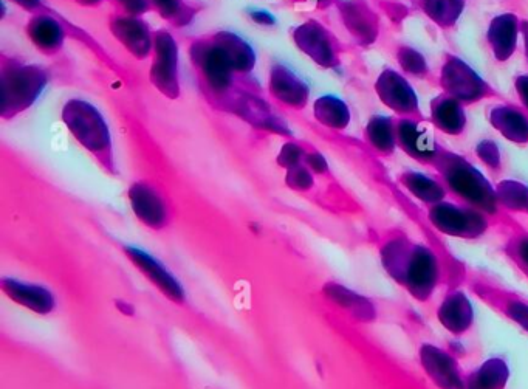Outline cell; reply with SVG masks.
Returning a JSON list of instances; mask_svg holds the SVG:
<instances>
[{
  "instance_id": "8fae6325",
  "label": "cell",
  "mask_w": 528,
  "mask_h": 389,
  "mask_svg": "<svg viewBox=\"0 0 528 389\" xmlns=\"http://www.w3.org/2000/svg\"><path fill=\"white\" fill-rule=\"evenodd\" d=\"M437 320L454 337L467 335L474 326L473 304L467 293L459 287H453L446 293L437 307Z\"/></svg>"
},
{
  "instance_id": "2e32d148",
  "label": "cell",
  "mask_w": 528,
  "mask_h": 389,
  "mask_svg": "<svg viewBox=\"0 0 528 389\" xmlns=\"http://www.w3.org/2000/svg\"><path fill=\"white\" fill-rule=\"evenodd\" d=\"M271 97L284 106L301 109L306 106L309 89L288 67L278 64L270 73Z\"/></svg>"
},
{
  "instance_id": "f546056e",
  "label": "cell",
  "mask_w": 528,
  "mask_h": 389,
  "mask_svg": "<svg viewBox=\"0 0 528 389\" xmlns=\"http://www.w3.org/2000/svg\"><path fill=\"white\" fill-rule=\"evenodd\" d=\"M75 2L81 5V7L95 8L100 7L104 0H75Z\"/></svg>"
},
{
  "instance_id": "f1b7e54d",
  "label": "cell",
  "mask_w": 528,
  "mask_h": 389,
  "mask_svg": "<svg viewBox=\"0 0 528 389\" xmlns=\"http://www.w3.org/2000/svg\"><path fill=\"white\" fill-rule=\"evenodd\" d=\"M306 162L315 173H324L326 171V162L319 155H307Z\"/></svg>"
},
{
  "instance_id": "9a60e30c",
  "label": "cell",
  "mask_w": 528,
  "mask_h": 389,
  "mask_svg": "<svg viewBox=\"0 0 528 389\" xmlns=\"http://www.w3.org/2000/svg\"><path fill=\"white\" fill-rule=\"evenodd\" d=\"M25 30L36 49L44 55H56L66 41V30L62 22L45 11L36 14L35 18L28 22Z\"/></svg>"
},
{
  "instance_id": "ffe728a7",
  "label": "cell",
  "mask_w": 528,
  "mask_h": 389,
  "mask_svg": "<svg viewBox=\"0 0 528 389\" xmlns=\"http://www.w3.org/2000/svg\"><path fill=\"white\" fill-rule=\"evenodd\" d=\"M149 4L152 10L177 27L189 24L194 18V11L186 5L185 0H149Z\"/></svg>"
},
{
  "instance_id": "5b68a950",
  "label": "cell",
  "mask_w": 528,
  "mask_h": 389,
  "mask_svg": "<svg viewBox=\"0 0 528 389\" xmlns=\"http://www.w3.org/2000/svg\"><path fill=\"white\" fill-rule=\"evenodd\" d=\"M191 56L197 72L202 76L203 83L208 89L217 97L227 95L228 90L233 87L236 72L231 66L230 59L214 38L211 41H200L192 45Z\"/></svg>"
},
{
  "instance_id": "cb8c5ba5",
  "label": "cell",
  "mask_w": 528,
  "mask_h": 389,
  "mask_svg": "<svg viewBox=\"0 0 528 389\" xmlns=\"http://www.w3.org/2000/svg\"><path fill=\"white\" fill-rule=\"evenodd\" d=\"M285 182L292 190L307 191L313 186V176L309 169L299 165L296 168L288 169Z\"/></svg>"
},
{
  "instance_id": "d4e9b609",
  "label": "cell",
  "mask_w": 528,
  "mask_h": 389,
  "mask_svg": "<svg viewBox=\"0 0 528 389\" xmlns=\"http://www.w3.org/2000/svg\"><path fill=\"white\" fill-rule=\"evenodd\" d=\"M304 151H302L301 146L293 145V143H287V145L282 146L281 152L278 155V163L282 168L292 169L296 166L301 165L302 160H304Z\"/></svg>"
},
{
  "instance_id": "9c48e42d",
  "label": "cell",
  "mask_w": 528,
  "mask_h": 389,
  "mask_svg": "<svg viewBox=\"0 0 528 389\" xmlns=\"http://www.w3.org/2000/svg\"><path fill=\"white\" fill-rule=\"evenodd\" d=\"M445 177L451 190L471 207L482 213H494L498 196L493 193L484 177L476 173L473 168L454 166L446 169Z\"/></svg>"
},
{
  "instance_id": "3957f363",
  "label": "cell",
  "mask_w": 528,
  "mask_h": 389,
  "mask_svg": "<svg viewBox=\"0 0 528 389\" xmlns=\"http://www.w3.org/2000/svg\"><path fill=\"white\" fill-rule=\"evenodd\" d=\"M62 121L66 123L76 142L92 152L103 163L104 168L114 171L109 126L93 104L83 100H70L62 109Z\"/></svg>"
},
{
  "instance_id": "484cf974",
  "label": "cell",
  "mask_w": 528,
  "mask_h": 389,
  "mask_svg": "<svg viewBox=\"0 0 528 389\" xmlns=\"http://www.w3.org/2000/svg\"><path fill=\"white\" fill-rule=\"evenodd\" d=\"M114 2L123 14H129V16H141L152 10L149 0H114Z\"/></svg>"
},
{
  "instance_id": "4316f807",
  "label": "cell",
  "mask_w": 528,
  "mask_h": 389,
  "mask_svg": "<svg viewBox=\"0 0 528 389\" xmlns=\"http://www.w3.org/2000/svg\"><path fill=\"white\" fill-rule=\"evenodd\" d=\"M250 18L253 19L256 24L259 25H275L276 19L273 14L268 13L264 10L251 11Z\"/></svg>"
},
{
  "instance_id": "5bb4252c",
  "label": "cell",
  "mask_w": 528,
  "mask_h": 389,
  "mask_svg": "<svg viewBox=\"0 0 528 389\" xmlns=\"http://www.w3.org/2000/svg\"><path fill=\"white\" fill-rule=\"evenodd\" d=\"M0 287L14 303L21 304L36 314L47 315L55 310L56 301L53 293L42 286L27 284L18 279L4 278Z\"/></svg>"
},
{
  "instance_id": "7402d4cb",
  "label": "cell",
  "mask_w": 528,
  "mask_h": 389,
  "mask_svg": "<svg viewBox=\"0 0 528 389\" xmlns=\"http://www.w3.org/2000/svg\"><path fill=\"white\" fill-rule=\"evenodd\" d=\"M405 185L408 186L415 196L426 200V202H437V200L442 199V188L436 182H432L431 179H426V177L411 174V176L405 177Z\"/></svg>"
},
{
  "instance_id": "d6986e66",
  "label": "cell",
  "mask_w": 528,
  "mask_h": 389,
  "mask_svg": "<svg viewBox=\"0 0 528 389\" xmlns=\"http://www.w3.org/2000/svg\"><path fill=\"white\" fill-rule=\"evenodd\" d=\"M214 41L222 47L223 52H225L227 58L230 59L234 72L248 73L253 70L256 56H254L250 44L245 42L244 39L239 38V36L234 35V33L222 31V33H217V35L214 36Z\"/></svg>"
},
{
  "instance_id": "83f0119b",
  "label": "cell",
  "mask_w": 528,
  "mask_h": 389,
  "mask_svg": "<svg viewBox=\"0 0 528 389\" xmlns=\"http://www.w3.org/2000/svg\"><path fill=\"white\" fill-rule=\"evenodd\" d=\"M13 4L19 5V7L24 8L27 11H36V13H41L45 8L42 7V0H11Z\"/></svg>"
},
{
  "instance_id": "ac0fdd59",
  "label": "cell",
  "mask_w": 528,
  "mask_h": 389,
  "mask_svg": "<svg viewBox=\"0 0 528 389\" xmlns=\"http://www.w3.org/2000/svg\"><path fill=\"white\" fill-rule=\"evenodd\" d=\"M510 379V368L502 357H493L476 371L467 374L465 389H505Z\"/></svg>"
},
{
  "instance_id": "7a4b0ae2",
  "label": "cell",
  "mask_w": 528,
  "mask_h": 389,
  "mask_svg": "<svg viewBox=\"0 0 528 389\" xmlns=\"http://www.w3.org/2000/svg\"><path fill=\"white\" fill-rule=\"evenodd\" d=\"M48 83L47 70L19 59H2L0 69V109L2 118L16 117L33 106Z\"/></svg>"
},
{
  "instance_id": "8992f818",
  "label": "cell",
  "mask_w": 528,
  "mask_h": 389,
  "mask_svg": "<svg viewBox=\"0 0 528 389\" xmlns=\"http://www.w3.org/2000/svg\"><path fill=\"white\" fill-rule=\"evenodd\" d=\"M431 222L443 235L459 239H479L488 230L487 217L473 207L436 205L431 210Z\"/></svg>"
},
{
  "instance_id": "6da1fadb",
  "label": "cell",
  "mask_w": 528,
  "mask_h": 389,
  "mask_svg": "<svg viewBox=\"0 0 528 389\" xmlns=\"http://www.w3.org/2000/svg\"><path fill=\"white\" fill-rule=\"evenodd\" d=\"M380 261L389 278L419 303L431 301L446 276L436 252L402 233H391L381 241Z\"/></svg>"
},
{
  "instance_id": "30bf717a",
  "label": "cell",
  "mask_w": 528,
  "mask_h": 389,
  "mask_svg": "<svg viewBox=\"0 0 528 389\" xmlns=\"http://www.w3.org/2000/svg\"><path fill=\"white\" fill-rule=\"evenodd\" d=\"M109 28L124 49L140 61L148 58L154 50L151 28L146 22L141 21L140 16L117 14L114 18H110Z\"/></svg>"
},
{
  "instance_id": "e0dca14e",
  "label": "cell",
  "mask_w": 528,
  "mask_h": 389,
  "mask_svg": "<svg viewBox=\"0 0 528 389\" xmlns=\"http://www.w3.org/2000/svg\"><path fill=\"white\" fill-rule=\"evenodd\" d=\"M326 297L336 306L346 310L355 320L374 321L377 317L374 304L367 298L361 297L358 293L340 286V284L330 283L324 287Z\"/></svg>"
},
{
  "instance_id": "ba28073f",
  "label": "cell",
  "mask_w": 528,
  "mask_h": 389,
  "mask_svg": "<svg viewBox=\"0 0 528 389\" xmlns=\"http://www.w3.org/2000/svg\"><path fill=\"white\" fill-rule=\"evenodd\" d=\"M419 360L426 376L439 389H465L467 374L460 366L456 355L448 349L432 343H423L419 349Z\"/></svg>"
},
{
  "instance_id": "7c38bea8",
  "label": "cell",
  "mask_w": 528,
  "mask_h": 389,
  "mask_svg": "<svg viewBox=\"0 0 528 389\" xmlns=\"http://www.w3.org/2000/svg\"><path fill=\"white\" fill-rule=\"evenodd\" d=\"M124 253H126L129 261L143 273L146 278L157 287L160 292L165 295L169 300L174 303H182L185 300V290H183L182 284L177 281V278L169 273L163 264L157 261L154 256L149 253L143 252L137 247H124Z\"/></svg>"
},
{
  "instance_id": "277c9868",
  "label": "cell",
  "mask_w": 528,
  "mask_h": 389,
  "mask_svg": "<svg viewBox=\"0 0 528 389\" xmlns=\"http://www.w3.org/2000/svg\"><path fill=\"white\" fill-rule=\"evenodd\" d=\"M468 290L477 300L482 301L488 309L515 323L528 334V300L521 293L507 289L501 284L493 283L485 276L473 275L465 278Z\"/></svg>"
},
{
  "instance_id": "4fadbf2b",
  "label": "cell",
  "mask_w": 528,
  "mask_h": 389,
  "mask_svg": "<svg viewBox=\"0 0 528 389\" xmlns=\"http://www.w3.org/2000/svg\"><path fill=\"white\" fill-rule=\"evenodd\" d=\"M132 210L146 227L162 230L168 224V207L154 186L134 183L129 190Z\"/></svg>"
},
{
  "instance_id": "52a82bcc",
  "label": "cell",
  "mask_w": 528,
  "mask_h": 389,
  "mask_svg": "<svg viewBox=\"0 0 528 389\" xmlns=\"http://www.w3.org/2000/svg\"><path fill=\"white\" fill-rule=\"evenodd\" d=\"M151 81L165 97L171 100L179 98V47L171 33L166 30L157 31L154 35Z\"/></svg>"
},
{
  "instance_id": "44dd1931",
  "label": "cell",
  "mask_w": 528,
  "mask_h": 389,
  "mask_svg": "<svg viewBox=\"0 0 528 389\" xmlns=\"http://www.w3.org/2000/svg\"><path fill=\"white\" fill-rule=\"evenodd\" d=\"M504 253L518 272L528 279V233H513L505 242Z\"/></svg>"
},
{
  "instance_id": "603a6c76",
  "label": "cell",
  "mask_w": 528,
  "mask_h": 389,
  "mask_svg": "<svg viewBox=\"0 0 528 389\" xmlns=\"http://www.w3.org/2000/svg\"><path fill=\"white\" fill-rule=\"evenodd\" d=\"M502 204L510 210L525 211L528 213V190L516 183H508L499 194Z\"/></svg>"
}]
</instances>
